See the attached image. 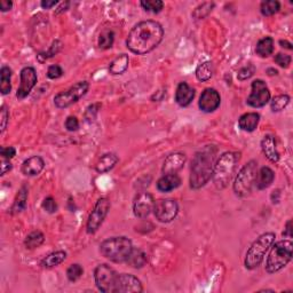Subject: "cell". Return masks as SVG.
<instances>
[{"instance_id": "cell-37", "label": "cell", "mask_w": 293, "mask_h": 293, "mask_svg": "<svg viewBox=\"0 0 293 293\" xmlns=\"http://www.w3.org/2000/svg\"><path fill=\"white\" fill-rule=\"evenodd\" d=\"M140 5L146 12L158 14L164 8V3L162 0H142Z\"/></svg>"}, {"instance_id": "cell-29", "label": "cell", "mask_w": 293, "mask_h": 293, "mask_svg": "<svg viewBox=\"0 0 293 293\" xmlns=\"http://www.w3.org/2000/svg\"><path fill=\"white\" fill-rule=\"evenodd\" d=\"M256 53L260 57H268L274 53V39L271 37H263L258 41Z\"/></svg>"}, {"instance_id": "cell-48", "label": "cell", "mask_w": 293, "mask_h": 293, "mask_svg": "<svg viewBox=\"0 0 293 293\" xmlns=\"http://www.w3.org/2000/svg\"><path fill=\"white\" fill-rule=\"evenodd\" d=\"M282 235L283 237H285V239H292V220H287L285 229H284Z\"/></svg>"}, {"instance_id": "cell-33", "label": "cell", "mask_w": 293, "mask_h": 293, "mask_svg": "<svg viewBox=\"0 0 293 293\" xmlns=\"http://www.w3.org/2000/svg\"><path fill=\"white\" fill-rule=\"evenodd\" d=\"M281 10V4L277 0H266L260 5V12L263 16H273Z\"/></svg>"}, {"instance_id": "cell-49", "label": "cell", "mask_w": 293, "mask_h": 293, "mask_svg": "<svg viewBox=\"0 0 293 293\" xmlns=\"http://www.w3.org/2000/svg\"><path fill=\"white\" fill-rule=\"evenodd\" d=\"M58 2H56V0H42L40 3V6L44 8V10H50V8L56 6Z\"/></svg>"}, {"instance_id": "cell-17", "label": "cell", "mask_w": 293, "mask_h": 293, "mask_svg": "<svg viewBox=\"0 0 293 293\" xmlns=\"http://www.w3.org/2000/svg\"><path fill=\"white\" fill-rule=\"evenodd\" d=\"M187 157L182 152H174L165 158L162 167L163 174H178V172L185 166Z\"/></svg>"}, {"instance_id": "cell-4", "label": "cell", "mask_w": 293, "mask_h": 293, "mask_svg": "<svg viewBox=\"0 0 293 293\" xmlns=\"http://www.w3.org/2000/svg\"><path fill=\"white\" fill-rule=\"evenodd\" d=\"M132 250V241L125 236L110 237L100 244V253L114 263L126 262Z\"/></svg>"}, {"instance_id": "cell-34", "label": "cell", "mask_w": 293, "mask_h": 293, "mask_svg": "<svg viewBox=\"0 0 293 293\" xmlns=\"http://www.w3.org/2000/svg\"><path fill=\"white\" fill-rule=\"evenodd\" d=\"M290 96L287 94H281L275 96L273 100L270 101V109L273 112H279L285 109L288 103H290Z\"/></svg>"}, {"instance_id": "cell-36", "label": "cell", "mask_w": 293, "mask_h": 293, "mask_svg": "<svg viewBox=\"0 0 293 293\" xmlns=\"http://www.w3.org/2000/svg\"><path fill=\"white\" fill-rule=\"evenodd\" d=\"M114 41V32L112 30H104L101 32L99 37V47L101 49H109L112 47Z\"/></svg>"}, {"instance_id": "cell-54", "label": "cell", "mask_w": 293, "mask_h": 293, "mask_svg": "<svg viewBox=\"0 0 293 293\" xmlns=\"http://www.w3.org/2000/svg\"><path fill=\"white\" fill-rule=\"evenodd\" d=\"M279 45H281V47L283 48H286L288 50H291L293 47H292V44L290 41H287V40H279Z\"/></svg>"}, {"instance_id": "cell-46", "label": "cell", "mask_w": 293, "mask_h": 293, "mask_svg": "<svg viewBox=\"0 0 293 293\" xmlns=\"http://www.w3.org/2000/svg\"><path fill=\"white\" fill-rule=\"evenodd\" d=\"M16 155V149L14 147H2L0 148V156L2 158L12 159Z\"/></svg>"}, {"instance_id": "cell-39", "label": "cell", "mask_w": 293, "mask_h": 293, "mask_svg": "<svg viewBox=\"0 0 293 293\" xmlns=\"http://www.w3.org/2000/svg\"><path fill=\"white\" fill-rule=\"evenodd\" d=\"M84 274V268L79 263H72V265L67 269V278L70 282H77Z\"/></svg>"}, {"instance_id": "cell-27", "label": "cell", "mask_w": 293, "mask_h": 293, "mask_svg": "<svg viewBox=\"0 0 293 293\" xmlns=\"http://www.w3.org/2000/svg\"><path fill=\"white\" fill-rule=\"evenodd\" d=\"M126 263L131 267V268H134V269L142 268V267L146 266V263H147V254L144 253L142 250L133 248L132 252L130 253L129 258H127Z\"/></svg>"}, {"instance_id": "cell-14", "label": "cell", "mask_w": 293, "mask_h": 293, "mask_svg": "<svg viewBox=\"0 0 293 293\" xmlns=\"http://www.w3.org/2000/svg\"><path fill=\"white\" fill-rule=\"evenodd\" d=\"M155 198L149 193H141L137 195L133 203V213L139 219H144L154 211Z\"/></svg>"}, {"instance_id": "cell-7", "label": "cell", "mask_w": 293, "mask_h": 293, "mask_svg": "<svg viewBox=\"0 0 293 293\" xmlns=\"http://www.w3.org/2000/svg\"><path fill=\"white\" fill-rule=\"evenodd\" d=\"M257 173L258 163L256 160H250L249 163H246L241 168V171L236 175L232 185L233 193H235L236 196L245 197L251 194L254 182H256Z\"/></svg>"}, {"instance_id": "cell-38", "label": "cell", "mask_w": 293, "mask_h": 293, "mask_svg": "<svg viewBox=\"0 0 293 293\" xmlns=\"http://www.w3.org/2000/svg\"><path fill=\"white\" fill-rule=\"evenodd\" d=\"M62 48V42L60 40H54L53 44L49 46V48L46 50L44 53H40L38 55V58H39L40 62H44L46 60H48V58L53 57L54 55H56L58 52H60Z\"/></svg>"}, {"instance_id": "cell-32", "label": "cell", "mask_w": 293, "mask_h": 293, "mask_svg": "<svg viewBox=\"0 0 293 293\" xmlns=\"http://www.w3.org/2000/svg\"><path fill=\"white\" fill-rule=\"evenodd\" d=\"M44 242H45L44 233L39 230H33L29 233L27 237H25L24 245H25V248L29 250H35L39 248L40 245L44 244Z\"/></svg>"}, {"instance_id": "cell-55", "label": "cell", "mask_w": 293, "mask_h": 293, "mask_svg": "<svg viewBox=\"0 0 293 293\" xmlns=\"http://www.w3.org/2000/svg\"><path fill=\"white\" fill-rule=\"evenodd\" d=\"M267 74H268V76H276L278 75V71L274 69V68H269V69H267Z\"/></svg>"}, {"instance_id": "cell-42", "label": "cell", "mask_w": 293, "mask_h": 293, "mask_svg": "<svg viewBox=\"0 0 293 293\" xmlns=\"http://www.w3.org/2000/svg\"><path fill=\"white\" fill-rule=\"evenodd\" d=\"M274 61L277 63V65L281 68H288L291 65L292 58H291L290 55L284 54V53H278V54L275 55Z\"/></svg>"}, {"instance_id": "cell-5", "label": "cell", "mask_w": 293, "mask_h": 293, "mask_svg": "<svg viewBox=\"0 0 293 293\" xmlns=\"http://www.w3.org/2000/svg\"><path fill=\"white\" fill-rule=\"evenodd\" d=\"M275 239L276 236L274 232H265L253 242L245 256L244 266L246 269L253 270L261 265L266 253L274 244Z\"/></svg>"}, {"instance_id": "cell-19", "label": "cell", "mask_w": 293, "mask_h": 293, "mask_svg": "<svg viewBox=\"0 0 293 293\" xmlns=\"http://www.w3.org/2000/svg\"><path fill=\"white\" fill-rule=\"evenodd\" d=\"M45 167V162L40 156H32L22 164V173L27 177L39 175Z\"/></svg>"}, {"instance_id": "cell-50", "label": "cell", "mask_w": 293, "mask_h": 293, "mask_svg": "<svg viewBox=\"0 0 293 293\" xmlns=\"http://www.w3.org/2000/svg\"><path fill=\"white\" fill-rule=\"evenodd\" d=\"M12 7H13V3L10 2V0H2V2H0V11L4 13L11 11Z\"/></svg>"}, {"instance_id": "cell-18", "label": "cell", "mask_w": 293, "mask_h": 293, "mask_svg": "<svg viewBox=\"0 0 293 293\" xmlns=\"http://www.w3.org/2000/svg\"><path fill=\"white\" fill-rule=\"evenodd\" d=\"M195 90L187 84L186 82H182L178 85L175 91V102L180 107H188L192 103L195 97Z\"/></svg>"}, {"instance_id": "cell-26", "label": "cell", "mask_w": 293, "mask_h": 293, "mask_svg": "<svg viewBox=\"0 0 293 293\" xmlns=\"http://www.w3.org/2000/svg\"><path fill=\"white\" fill-rule=\"evenodd\" d=\"M129 65H130L129 55L121 54L110 62L109 72L113 76L122 75V74H124L127 69H129Z\"/></svg>"}, {"instance_id": "cell-53", "label": "cell", "mask_w": 293, "mask_h": 293, "mask_svg": "<svg viewBox=\"0 0 293 293\" xmlns=\"http://www.w3.org/2000/svg\"><path fill=\"white\" fill-rule=\"evenodd\" d=\"M279 196H281V192H279L278 189L274 190V192L271 193V201H273V203H278Z\"/></svg>"}, {"instance_id": "cell-22", "label": "cell", "mask_w": 293, "mask_h": 293, "mask_svg": "<svg viewBox=\"0 0 293 293\" xmlns=\"http://www.w3.org/2000/svg\"><path fill=\"white\" fill-rule=\"evenodd\" d=\"M275 173L273 169L268 166H263L260 168V171L257 173L256 182L254 186L257 187L259 190H265L270 187V185L274 182Z\"/></svg>"}, {"instance_id": "cell-2", "label": "cell", "mask_w": 293, "mask_h": 293, "mask_svg": "<svg viewBox=\"0 0 293 293\" xmlns=\"http://www.w3.org/2000/svg\"><path fill=\"white\" fill-rule=\"evenodd\" d=\"M216 155H218V148L213 144L205 146L195 154L192 160V166H190V188L194 190L201 189L212 179Z\"/></svg>"}, {"instance_id": "cell-9", "label": "cell", "mask_w": 293, "mask_h": 293, "mask_svg": "<svg viewBox=\"0 0 293 293\" xmlns=\"http://www.w3.org/2000/svg\"><path fill=\"white\" fill-rule=\"evenodd\" d=\"M88 88H90V84H88L86 80H84V82H78L77 84H75L74 86L68 88L67 91L57 93V94L54 96V104L56 105L58 109H66L68 107H70V105L75 104L76 102H78L82 97L86 95Z\"/></svg>"}, {"instance_id": "cell-6", "label": "cell", "mask_w": 293, "mask_h": 293, "mask_svg": "<svg viewBox=\"0 0 293 293\" xmlns=\"http://www.w3.org/2000/svg\"><path fill=\"white\" fill-rule=\"evenodd\" d=\"M271 246L273 248L270 250L266 262V271L268 274H275L287 266V263L291 261L293 244L291 240H284Z\"/></svg>"}, {"instance_id": "cell-35", "label": "cell", "mask_w": 293, "mask_h": 293, "mask_svg": "<svg viewBox=\"0 0 293 293\" xmlns=\"http://www.w3.org/2000/svg\"><path fill=\"white\" fill-rule=\"evenodd\" d=\"M215 6L214 3H203L201 5L195 8V11L193 12V18L196 20H203L205 19L210 13L213 11V8Z\"/></svg>"}, {"instance_id": "cell-8", "label": "cell", "mask_w": 293, "mask_h": 293, "mask_svg": "<svg viewBox=\"0 0 293 293\" xmlns=\"http://www.w3.org/2000/svg\"><path fill=\"white\" fill-rule=\"evenodd\" d=\"M118 276L120 274L105 263H101L94 269L96 287L103 293H117Z\"/></svg>"}, {"instance_id": "cell-47", "label": "cell", "mask_w": 293, "mask_h": 293, "mask_svg": "<svg viewBox=\"0 0 293 293\" xmlns=\"http://www.w3.org/2000/svg\"><path fill=\"white\" fill-rule=\"evenodd\" d=\"M13 168V165L10 162V159L2 158V175H5L7 172H10Z\"/></svg>"}, {"instance_id": "cell-31", "label": "cell", "mask_w": 293, "mask_h": 293, "mask_svg": "<svg viewBox=\"0 0 293 293\" xmlns=\"http://www.w3.org/2000/svg\"><path fill=\"white\" fill-rule=\"evenodd\" d=\"M195 75H196V78L199 82H207L212 78L213 76V65L210 61H205L199 65L196 68V71H195Z\"/></svg>"}, {"instance_id": "cell-23", "label": "cell", "mask_w": 293, "mask_h": 293, "mask_svg": "<svg viewBox=\"0 0 293 293\" xmlns=\"http://www.w3.org/2000/svg\"><path fill=\"white\" fill-rule=\"evenodd\" d=\"M118 162H120V158L116 154L108 152V154L101 156L100 159L97 160V163L95 164V171L97 173H107L116 166Z\"/></svg>"}, {"instance_id": "cell-10", "label": "cell", "mask_w": 293, "mask_h": 293, "mask_svg": "<svg viewBox=\"0 0 293 293\" xmlns=\"http://www.w3.org/2000/svg\"><path fill=\"white\" fill-rule=\"evenodd\" d=\"M110 207H111V203H110L107 197H101L97 199V202L95 203V205L93 207L91 214L87 219L86 230L88 233H95L99 230L102 223L104 221V219L107 218Z\"/></svg>"}, {"instance_id": "cell-30", "label": "cell", "mask_w": 293, "mask_h": 293, "mask_svg": "<svg viewBox=\"0 0 293 293\" xmlns=\"http://www.w3.org/2000/svg\"><path fill=\"white\" fill-rule=\"evenodd\" d=\"M12 69L7 66H3L0 69V92L3 95L10 94L12 91Z\"/></svg>"}, {"instance_id": "cell-28", "label": "cell", "mask_w": 293, "mask_h": 293, "mask_svg": "<svg viewBox=\"0 0 293 293\" xmlns=\"http://www.w3.org/2000/svg\"><path fill=\"white\" fill-rule=\"evenodd\" d=\"M67 259V253L65 251H55L49 253L47 257H45L42 259L41 261V266L42 268H46V269H50V268H54V267H57L58 265H61V263L65 261Z\"/></svg>"}, {"instance_id": "cell-52", "label": "cell", "mask_w": 293, "mask_h": 293, "mask_svg": "<svg viewBox=\"0 0 293 293\" xmlns=\"http://www.w3.org/2000/svg\"><path fill=\"white\" fill-rule=\"evenodd\" d=\"M165 96V92H162V91H158V92H156L154 95L151 96V100L152 101H162L163 100V97Z\"/></svg>"}, {"instance_id": "cell-25", "label": "cell", "mask_w": 293, "mask_h": 293, "mask_svg": "<svg viewBox=\"0 0 293 293\" xmlns=\"http://www.w3.org/2000/svg\"><path fill=\"white\" fill-rule=\"evenodd\" d=\"M28 196H29L28 187L22 186L18 192V195H16V197L14 199V203H13V205L11 207L12 214H18L25 210V207H27Z\"/></svg>"}, {"instance_id": "cell-43", "label": "cell", "mask_w": 293, "mask_h": 293, "mask_svg": "<svg viewBox=\"0 0 293 293\" xmlns=\"http://www.w3.org/2000/svg\"><path fill=\"white\" fill-rule=\"evenodd\" d=\"M63 76V69L58 65L49 66L47 69V77L49 79H57Z\"/></svg>"}, {"instance_id": "cell-51", "label": "cell", "mask_w": 293, "mask_h": 293, "mask_svg": "<svg viewBox=\"0 0 293 293\" xmlns=\"http://www.w3.org/2000/svg\"><path fill=\"white\" fill-rule=\"evenodd\" d=\"M69 6H70V3L69 2H66V3H62L60 6L57 7V10L55 11V14H61V13H63V12H66L68 8H69Z\"/></svg>"}, {"instance_id": "cell-11", "label": "cell", "mask_w": 293, "mask_h": 293, "mask_svg": "<svg viewBox=\"0 0 293 293\" xmlns=\"http://www.w3.org/2000/svg\"><path fill=\"white\" fill-rule=\"evenodd\" d=\"M179 213V204L171 198H163L155 202L154 214L159 222L168 223L173 221Z\"/></svg>"}, {"instance_id": "cell-20", "label": "cell", "mask_w": 293, "mask_h": 293, "mask_svg": "<svg viewBox=\"0 0 293 293\" xmlns=\"http://www.w3.org/2000/svg\"><path fill=\"white\" fill-rule=\"evenodd\" d=\"M261 149L266 158L271 163H277L279 160V154L276 148V141L273 135H265L261 141Z\"/></svg>"}, {"instance_id": "cell-3", "label": "cell", "mask_w": 293, "mask_h": 293, "mask_svg": "<svg viewBox=\"0 0 293 293\" xmlns=\"http://www.w3.org/2000/svg\"><path fill=\"white\" fill-rule=\"evenodd\" d=\"M240 162V154L232 151H227L220 156L215 162L212 180L218 189H224L231 181L235 174L237 164Z\"/></svg>"}, {"instance_id": "cell-44", "label": "cell", "mask_w": 293, "mask_h": 293, "mask_svg": "<svg viewBox=\"0 0 293 293\" xmlns=\"http://www.w3.org/2000/svg\"><path fill=\"white\" fill-rule=\"evenodd\" d=\"M65 125H66L67 131H69V132L77 131L79 129V121H78V118L75 117V116H69V117L67 118Z\"/></svg>"}, {"instance_id": "cell-24", "label": "cell", "mask_w": 293, "mask_h": 293, "mask_svg": "<svg viewBox=\"0 0 293 293\" xmlns=\"http://www.w3.org/2000/svg\"><path fill=\"white\" fill-rule=\"evenodd\" d=\"M259 122H260V114L257 112H246L240 117L239 126L242 131L253 132L257 130Z\"/></svg>"}, {"instance_id": "cell-41", "label": "cell", "mask_w": 293, "mask_h": 293, "mask_svg": "<svg viewBox=\"0 0 293 293\" xmlns=\"http://www.w3.org/2000/svg\"><path fill=\"white\" fill-rule=\"evenodd\" d=\"M41 206H42V209H44V211L47 212V213H49V214H54L57 212L56 201H55L52 196L46 197L44 201H42Z\"/></svg>"}, {"instance_id": "cell-16", "label": "cell", "mask_w": 293, "mask_h": 293, "mask_svg": "<svg viewBox=\"0 0 293 293\" xmlns=\"http://www.w3.org/2000/svg\"><path fill=\"white\" fill-rule=\"evenodd\" d=\"M143 286L141 281L132 274H120L117 283V293L142 292Z\"/></svg>"}, {"instance_id": "cell-15", "label": "cell", "mask_w": 293, "mask_h": 293, "mask_svg": "<svg viewBox=\"0 0 293 293\" xmlns=\"http://www.w3.org/2000/svg\"><path fill=\"white\" fill-rule=\"evenodd\" d=\"M221 103V96L214 88H205L198 101V107L203 112L210 113L215 111Z\"/></svg>"}, {"instance_id": "cell-45", "label": "cell", "mask_w": 293, "mask_h": 293, "mask_svg": "<svg viewBox=\"0 0 293 293\" xmlns=\"http://www.w3.org/2000/svg\"><path fill=\"white\" fill-rule=\"evenodd\" d=\"M0 118H2V133L5 132L8 125V120H10V112H8L7 108L5 105H3L2 110H0Z\"/></svg>"}, {"instance_id": "cell-40", "label": "cell", "mask_w": 293, "mask_h": 293, "mask_svg": "<svg viewBox=\"0 0 293 293\" xmlns=\"http://www.w3.org/2000/svg\"><path fill=\"white\" fill-rule=\"evenodd\" d=\"M256 70H257L256 66L252 65V63H249L248 66L243 67L241 70H239V72H237V79L241 80V82L248 80L256 74Z\"/></svg>"}, {"instance_id": "cell-13", "label": "cell", "mask_w": 293, "mask_h": 293, "mask_svg": "<svg viewBox=\"0 0 293 293\" xmlns=\"http://www.w3.org/2000/svg\"><path fill=\"white\" fill-rule=\"evenodd\" d=\"M20 77L21 83L18 88V92H16V97H18L19 100H23L30 94L32 88L36 86L38 80L36 69L32 67H24L23 69L21 70Z\"/></svg>"}, {"instance_id": "cell-12", "label": "cell", "mask_w": 293, "mask_h": 293, "mask_svg": "<svg viewBox=\"0 0 293 293\" xmlns=\"http://www.w3.org/2000/svg\"><path fill=\"white\" fill-rule=\"evenodd\" d=\"M251 94L249 95L246 103L252 108H262L270 101V91L262 79H256L251 85Z\"/></svg>"}, {"instance_id": "cell-1", "label": "cell", "mask_w": 293, "mask_h": 293, "mask_svg": "<svg viewBox=\"0 0 293 293\" xmlns=\"http://www.w3.org/2000/svg\"><path fill=\"white\" fill-rule=\"evenodd\" d=\"M164 38L160 23L152 20L141 21L135 24L126 39V46L132 53L144 55L154 50Z\"/></svg>"}, {"instance_id": "cell-21", "label": "cell", "mask_w": 293, "mask_h": 293, "mask_svg": "<svg viewBox=\"0 0 293 293\" xmlns=\"http://www.w3.org/2000/svg\"><path fill=\"white\" fill-rule=\"evenodd\" d=\"M181 178L178 174H164L157 181V189L162 193H169L172 190L179 188L181 186Z\"/></svg>"}]
</instances>
